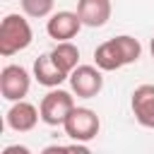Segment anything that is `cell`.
<instances>
[{
	"label": "cell",
	"instance_id": "6da1fadb",
	"mask_svg": "<svg viewBox=\"0 0 154 154\" xmlns=\"http://www.w3.org/2000/svg\"><path fill=\"white\" fill-rule=\"evenodd\" d=\"M31 41H34V31L22 14L12 12L0 22V55L10 58V55L29 48Z\"/></svg>",
	"mask_w": 154,
	"mask_h": 154
},
{
	"label": "cell",
	"instance_id": "7a4b0ae2",
	"mask_svg": "<svg viewBox=\"0 0 154 154\" xmlns=\"http://www.w3.org/2000/svg\"><path fill=\"white\" fill-rule=\"evenodd\" d=\"M63 130H65V135H67L70 140H75V142H89V140H94V137L99 135L101 120H99L96 111H91V108H87V106H75L72 113L65 118Z\"/></svg>",
	"mask_w": 154,
	"mask_h": 154
},
{
	"label": "cell",
	"instance_id": "3957f363",
	"mask_svg": "<svg viewBox=\"0 0 154 154\" xmlns=\"http://www.w3.org/2000/svg\"><path fill=\"white\" fill-rule=\"evenodd\" d=\"M72 108H75V96H72V91H65V89H58V87H53V89L41 99V103H38L41 120H43L46 125H51V128L63 125L65 118L72 113Z\"/></svg>",
	"mask_w": 154,
	"mask_h": 154
},
{
	"label": "cell",
	"instance_id": "277c9868",
	"mask_svg": "<svg viewBox=\"0 0 154 154\" xmlns=\"http://www.w3.org/2000/svg\"><path fill=\"white\" fill-rule=\"evenodd\" d=\"M103 70L96 65H77L70 72V89L79 99H94L103 89Z\"/></svg>",
	"mask_w": 154,
	"mask_h": 154
},
{
	"label": "cell",
	"instance_id": "5b68a950",
	"mask_svg": "<svg viewBox=\"0 0 154 154\" xmlns=\"http://www.w3.org/2000/svg\"><path fill=\"white\" fill-rule=\"evenodd\" d=\"M31 75L22 65H5L0 72V94L7 101H22L29 94Z\"/></svg>",
	"mask_w": 154,
	"mask_h": 154
},
{
	"label": "cell",
	"instance_id": "8992f818",
	"mask_svg": "<svg viewBox=\"0 0 154 154\" xmlns=\"http://www.w3.org/2000/svg\"><path fill=\"white\" fill-rule=\"evenodd\" d=\"M82 26H84V24H82L79 14H77V12H70V10L53 12V14L48 17V22H46V31H48V36L55 38V41H70V38H75Z\"/></svg>",
	"mask_w": 154,
	"mask_h": 154
},
{
	"label": "cell",
	"instance_id": "52a82bcc",
	"mask_svg": "<svg viewBox=\"0 0 154 154\" xmlns=\"http://www.w3.org/2000/svg\"><path fill=\"white\" fill-rule=\"evenodd\" d=\"M38 120H41V111L34 103L24 101V99L22 101H12V106H10L7 116H5L7 128L14 130V132H29V130L36 128Z\"/></svg>",
	"mask_w": 154,
	"mask_h": 154
},
{
	"label": "cell",
	"instance_id": "ba28073f",
	"mask_svg": "<svg viewBox=\"0 0 154 154\" xmlns=\"http://www.w3.org/2000/svg\"><path fill=\"white\" fill-rule=\"evenodd\" d=\"M130 108H132L135 120L142 128L154 130V84H140V87H135L132 99H130Z\"/></svg>",
	"mask_w": 154,
	"mask_h": 154
},
{
	"label": "cell",
	"instance_id": "9c48e42d",
	"mask_svg": "<svg viewBox=\"0 0 154 154\" xmlns=\"http://www.w3.org/2000/svg\"><path fill=\"white\" fill-rule=\"evenodd\" d=\"M34 79L38 84L53 89V87H60L65 79H70V75L55 65V60L51 58V53H43V55H38L34 60Z\"/></svg>",
	"mask_w": 154,
	"mask_h": 154
},
{
	"label": "cell",
	"instance_id": "30bf717a",
	"mask_svg": "<svg viewBox=\"0 0 154 154\" xmlns=\"http://www.w3.org/2000/svg\"><path fill=\"white\" fill-rule=\"evenodd\" d=\"M77 14L84 26L99 29L111 19V0H77Z\"/></svg>",
	"mask_w": 154,
	"mask_h": 154
},
{
	"label": "cell",
	"instance_id": "8fae6325",
	"mask_svg": "<svg viewBox=\"0 0 154 154\" xmlns=\"http://www.w3.org/2000/svg\"><path fill=\"white\" fill-rule=\"evenodd\" d=\"M94 65L101 67L103 72H113V70H120L125 65L123 58H120V53H118V48H116V43H113V38H108V41H103V43L96 46V51H94Z\"/></svg>",
	"mask_w": 154,
	"mask_h": 154
},
{
	"label": "cell",
	"instance_id": "7c38bea8",
	"mask_svg": "<svg viewBox=\"0 0 154 154\" xmlns=\"http://www.w3.org/2000/svg\"><path fill=\"white\" fill-rule=\"evenodd\" d=\"M51 58L55 60V65L60 70H65L67 75L79 65V48L72 43V41H58L55 48L51 51Z\"/></svg>",
	"mask_w": 154,
	"mask_h": 154
},
{
	"label": "cell",
	"instance_id": "4fadbf2b",
	"mask_svg": "<svg viewBox=\"0 0 154 154\" xmlns=\"http://www.w3.org/2000/svg\"><path fill=\"white\" fill-rule=\"evenodd\" d=\"M113 43H116V48H118V53H120V58H123L125 65H132V63L140 60V55H142V43H140L135 36L120 34V36L113 38Z\"/></svg>",
	"mask_w": 154,
	"mask_h": 154
},
{
	"label": "cell",
	"instance_id": "5bb4252c",
	"mask_svg": "<svg viewBox=\"0 0 154 154\" xmlns=\"http://www.w3.org/2000/svg\"><path fill=\"white\" fill-rule=\"evenodd\" d=\"M55 0H22V10L26 17L41 19V17H51Z\"/></svg>",
	"mask_w": 154,
	"mask_h": 154
},
{
	"label": "cell",
	"instance_id": "9a60e30c",
	"mask_svg": "<svg viewBox=\"0 0 154 154\" xmlns=\"http://www.w3.org/2000/svg\"><path fill=\"white\" fill-rule=\"evenodd\" d=\"M2 154H29L26 147H19V144H12V147H5Z\"/></svg>",
	"mask_w": 154,
	"mask_h": 154
},
{
	"label": "cell",
	"instance_id": "2e32d148",
	"mask_svg": "<svg viewBox=\"0 0 154 154\" xmlns=\"http://www.w3.org/2000/svg\"><path fill=\"white\" fill-rule=\"evenodd\" d=\"M149 51H152V58H154V36H152V41H149Z\"/></svg>",
	"mask_w": 154,
	"mask_h": 154
}]
</instances>
